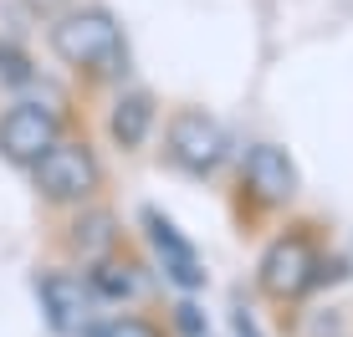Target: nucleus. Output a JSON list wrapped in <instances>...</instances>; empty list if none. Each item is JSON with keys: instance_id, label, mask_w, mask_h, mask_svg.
Listing matches in <instances>:
<instances>
[{"instance_id": "nucleus-1", "label": "nucleus", "mask_w": 353, "mask_h": 337, "mask_svg": "<svg viewBox=\"0 0 353 337\" xmlns=\"http://www.w3.org/2000/svg\"><path fill=\"white\" fill-rule=\"evenodd\" d=\"M46 41H52V52L72 72H92V77H118L123 56H128L123 52V26L103 6H72L62 16H52Z\"/></svg>"}, {"instance_id": "nucleus-2", "label": "nucleus", "mask_w": 353, "mask_h": 337, "mask_svg": "<svg viewBox=\"0 0 353 337\" xmlns=\"http://www.w3.org/2000/svg\"><path fill=\"white\" fill-rule=\"evenodd\" d=\"M31 174H36V189H41L46 204H88L97 195V184H103L97 153L77 138H57Z\"/></svg>"}, {"instance_id": "nucleus-3", "label": "nucleus", "mask_w": 353, "mask_h": 337, "mask_svg": "<svg viewBox=\"0 0 353 337\" xmlns=\"http://www.w3.org/2000/svg\"><path fill=\"white\" fill-rule=\"evenodd\" d=\"M318 246H312L307 230H287L276 235L272 246H266L261 266H256V286L266 296H276V302H297V296L312 292V281H318Z\"/></svg>"}, {"instance_id": "nucleus-4", "label": "nucleus", "mask_w": 353, "mask_h": 337, "mask_svg": "<svg viewBox=\"0 0 353 337\" xmlns=\"http://www.w3.org/2000/svg\"><path fill=\"white\" fill-rule=\"evenodd\" d=\"M225 128L215 123L205 107H179L174 118H169V159H174L185 174L205 179L215 174V168L225 164Z\"/></svg>"}, {"instance_id": "nucleus-5", "label": "nucleus", "mask_w": 353, "mask_h": 337, "mask_svg": "<svg viewBox=\"0 0 353 337\" xmlns=\"http://www.w3.org/2000/svg\"><path fill=\"white\" fill-rule=\"evenodd\" d=\"M36 296H41V312L57 337H88V327L97 322V296H92L88 276L41 271L36 276Z\"/></svg>"}, {"instance_id": "nucleus-6", "label": "nucleus", "mask_w": 353, "mask_h": 337, "mask_svg": "<svg viewBox=\"0 0 353 337\" xmlns=\"http://www.w3.org/2000/svg\"><path fill=\"white\" fill-rule=\"evenodd\" d=\"M57 138H62V123L36 102H16L0 113V159L16 168H36Z\"/></svg>"}, {"instance_id": "nucleus-7", "label": "nucleus", "mask_w": 353, "mask_h": 337, "mask_svg": "<svg viewBox=\"0 0 353 337\" xmlns=\"http://www.w3.org/2000/svg\"><path fill=\"white\" fill-rule=\"evenodd\" d=\"M143 230H149V246H154V256H159L169 281L185 286V292H200L205 286V261H200V250L174 230V220H164L159 210H143Z\"/></svg>"}, {"instance_id": "nucleus-8", "label": "nucleus", "mask_w": 353, "mask_h": 337, "mask_svg": "<svg viewBox=\"0 0 353 337\" xmlns=\"http://www.w3.org/2000/svg\"><path fill=\"white\" fill-rule=\"evenodd\" d=\"M246 184L261 204H287L297 195V164H292L276 143H256V149L246 153Z\"/></svg>"}, {"instance_id": "nucleus-9", "label": "nucleus", "mask_w": 353, "mask_h": 337, "mask_svg": "<svg viewBox=\"0 0 353 337\" xmlns=\"http://www.w3.org/2000/svg\"><path fill=\"white\" fill-rule=\"evenodd\" d=\"M72 250H77L88 266H97V261H108L118 250V220L108 210H82L77 220H72Z\"/></svg>"}, {"instance_id": "nucleus-10", "label": "nucleus", "mask_w": 353, "mask_h": 337, "mask_svg": "<svg viewBox=\"0 0 353 337\" xmlns=\"http://www.w3.org/2000/svg\"><path fill=\"white\" fill-rule=\"evenodd\" d=\"M154 128V98L149 92H123L113 102V118H108V133H113L118 149H139Z\"/></svg>"}, {"instance_id": "nucleus-11", "label": "nucleus", "mask_w": 353, "mask_h": 337, "mask_svg": "<svg viewBox=\"0 0 353 337\" xmlns=\"http://www.w3.org/2000/svg\"><path fill=\"white\" fill-rule=\"evenodd\" d=\"M88 286H92V296L97 302H123V296L139 292V281H133V266L128 261H118V256H108V261H97V266H88Z\"/></svg>"}, {"instance_id": "nucleus-12", "label": "nucleus", "mask_w": 353, "mask_h": 337, "mask_svg": "<svg viewBox=\"0 0 353 337\" xmlns=\"http://www.w3.org/2000/svg\"><path fill=\"white\" fill-rule=\"evenodd\" d=\"M88 337H164V327L149 317H133V312H113V317H97Z\"/></svg>"}, {"instance_id": "nucleus-13", "label": "nucleus", "mask_w": 353, "mask_h": 337, "mask_svg": "<svg viewBox=\"0 0 353 337\" xmlns=\"http://www.w3.org/2000/svg\"><path fill=\"white\" fill-rule=\"evenodd\" d=\"M36 72L26 62V52L21 46H10V41H0V82H10V87H21V82H31Z\"/></svg>"}, {"instance_id": "nucleus-14", "label": "nucleus", "mask_w": 353, "mask_h": 337, "mask_svg": "<svg viewBox=\"0 0 353 337\" xmlns=\"http://www.w3.org/2000/svg\"><path fill=\"white\" fill-rule=\"evenodd\" d=\"M174 327L185 332V337H205V317H200V307H194V302H179V307H174Z\"/></svg>"}, {"instance_id": "nucleus-15", "label": "nucleus", "mask_w": 353, "mask_h": 337, "mask_svg": "<svg viewBox=\"0 0 353 337\" xmlns=\"http://www.w3.org/2000/svg\"><path fill=\"white\" fill-rule=\"evenodd\" d=\"M230 327H236V337H261V327H256V317H251L246 307H236V312H230Z\"/></svg>"}, {"instance_id": "nucleus-16", "label": "nucleus", "mask_w": 353, "mask_h": 337, "mask_svg": "<svg viewBox=\"0 0 353 337\" xmlns=\"http://www.w3.org/2000/svg\"><path fill=\"white\" fill-rule=\"evenodd\" d=\"M31 6H36V10H46V16H52V10L62 6V0H31Z\"/></svg>"}]
</instances>
